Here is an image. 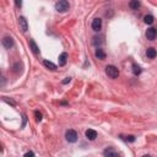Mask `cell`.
<instances>
[{
  "mask_svg": "<svg viewBox=\"0 0 157 157\" xmlns=\"http://www.w3.org/2000/svg\"><path fill=\"white\" fill-rule=\"evenodd\" d=\"M69 9H70V4L67 0H59L55 4V10L59 12H67Z\"/></svg>",
  "mask_w": 157,
  "mask_h": 157,
  "instance_id": "cell-1",
  "label": "cell"
},
{
  "mask_svg": "<svg viewBox=\"0 0 157 157\" xmlns=\"http://www.w3.org/2000/svg\"><path fill=\"white\" fill-rule=\"evenodd\" d=\"M106 74L110 78H117L119 76V70H118V68H115L114 65H108V67L106 68Z\"/></svg>",
  "mask_w": 157,
  "mask_h": 157,
  "instance_id": "cell-2",
  "label": "cell"
},
{
  "mask_svg": "<svg viewBox=\"0 0 157 157\" xmlns=\"http://www.w3.org/2000/svg\"><path fill=\"white\" fill-rule=\"evenodd\" d=\"M65 138H67V140L69 142H76L77 141V133L75 130L70 129L67 131V134H65Z\"/></svg>",
  "mask_w": 157,
  "mask_h": 157,
  "instance_id": "cell-3",
  "label": "cell"
},
{
  "mask_svg": "<svg viewBox=\"0 0 157 157\" xmlns=\"http://www.w3.org/2000/svg\"><path fill=\"white\" fill-rule=\"evenodd\" d=\"M3 45H4V48H6V49H11L15 45L12 37H9V36L4 37V38H3Z\"/></svg>",
  "mask_w": 157,
  "mask_h": 157,
  "instance_id": "cell-4",
  "label": "cell"
},
{
  "mask_svg": "<svg viewBox=\"0 0 157 157\" xmlns=\"http://www.w3.org/2000/svg\"><path fill=\"white\" fill-rule=\"evenodd\" d=\"M19 26H20V30H21L23 33L27 32L28 30V23H27V20L23 17V16H20L19 17Z\"/></svg>",
  "mask_w": 157,
  "mask_h": 157,
  "instance_id": "cell-5",
  "label": "cell"
},
{
  "mask_svg": "<svg viewBox=\"0 0 157 157\" xmlns=\"http://www.w3.org/2000/svg\"><path fill=\"white\" fill-rule=\"evenodd\" d=\"M156 36H157V30L154 27H150L148 30L146 31V38L148 41H154L156 38Z\"/></svg>",
  "mask_w": 157,
  "mask_h": 157,
  "instance_id": "cell-6",
  "label": "cell"
},
{
  "mask_svg": "<svg viewBox=\"0 0 157 157\" xmlns=\"http://www.w3.org/2000/svg\"><path fill=\"white\" fill-rule=\"evenodd\" d=\"M85 135H86V138H87L90 141H93V140L97 138V131L93 130V129H87V130H86V133H85Z\"/></svg>",
  "mask_w": 157,
  "mask_h": 157,
  "instance_id": "cell-7",
  "label": "cell"
},
{
  "mask_svg": "<svg viewBox=\"0 0 157 157\" xmlns=\"http://www.w3.org/2000/svg\"><path fill=\"white\" fill-rule=\"evenodd\" d=\"M101 28H102V20L101 19H94L92 21V30L98 32V31H101Z\"/></svg>",
  "mask_w": 157,
  "mask_h": 157,
  "instance_id": "cell-8",
  "label": "cell"
},
{
  "mask_svg": "<svg viewBox=\"0 0 157 157\" xmlns=\"http://www.w3.org/2000/svg\"><path fill=\"white\" fill-rule=\"evenodd\" d=\"M103 155L107 156V157H115V156H119V154L117 151L114 150V148L109 147V148H106L104 151H103Z\"/></svg>",
  "mask_w": 157,
  "mask_h": 157,
  "instance_id": "cell-9",
  "label": "cell"
},
{
  "mask_svg": "<svg viewBox=\"0 0 157 157\" xmlns=\"http://www.w3.org/2000/svg\"><path fill=\"white\" fill-rule=\"evenodd\" d=\"M58 61H59V67H64V65L67 64V61H68V53H61V54L59 55Z\"/></svg>",
  "mask_w": 157,
  "mask_h": 157,
  "instance_id": "cell-10",
  "label": "cell"
},
{
  "mask_svg": "<svg viewBox=\"0 0 157 157\" xmlns=\"http://www.w3.org/2000/svg\"><path fill=\"white\" fill-rule=\"evenodd\" d=\"M146 55L147 58H150V59H154V58H156L157 55V52H156V49L155 48H147V51H146Z\"/></svg>",
  "mask_w": 157,
  "mask_h": 157,
  "instance_id": "cell-11",
  "label": "cell"
},
{
  "mask_svg": "<svg viewBox=\"0 0 157 157\" xmlns=\"http://www.w3.org/2000/svg\"><path fill=\"white\" fill-rule=\"evenodd\" d=\"M30 47H31L32 52H33L35 54H39V48H38V45L36 44V42L33 39H30Z\"/></svg>",
  "mask_w": 157,
  "mask_h": 157,
  "instance_id": "cell-12",
  "label": "cell"
},
{
  "mask_svg": "<svg viewBox=\"0 0 157 157\" xmlns=\"http://www.w3.org/2000/svg\"><path fill=\"white\" fill-rule=\"evenodd\" d=\"M94 55H96V58H97V59H100V60L106 59V53L103 52V49H101V48L97 49L96 53H94Z\"/></svg>",
  "mask_w": 157,
  "mask_h": 157,
  "instance_id": "cell-13",
  "label": "cell"
},
{
  "mask_svg": "<svg viewBox=\"0 0 157 157\" xmlns=\"http://www.w3.org/2000/svg\"><path fill=\"white\" fill-rule=\"evenodd\" d=\"M140 0H130V3H129V6H130V9H133V10H138L139 7H140Z\"/></svg>",
  "mask_w": 157,
  "mask_h": 157,
  "instance_id": "cell-14",
  "label": "cell"
},
{
  "mask_svg": "<svg viewBox=\"0 0 157 157\" xmlns=\"http://www.w3.org/2000/svg\"><path fill=\"white\" fill-rule=\"evenodd\" d=\"M43 65L49 70H57V65L53 64L52 61H49V60H43Z\"/></svg>",
  "mask_w": 157,
  "mask_h": 157,
  "instance_id": "cell-15",
  "label": "cell"
},
{
  "mask_svg": "<svg viewBox=\"0 0 157 157\" xmlns=\"http://www.w3.org/2000/svg\"><path fill=\"white\" fill-rule=\"evenodd\" d=\"M120 139L124 140V141H126V142H134L135 141L134 135H120Z\"/></svg>",
  "mask_w": 157,
  "mask_h": 157,
  "instance_id": "cell-16",
  "label": "cell"
},
{
  "mask_svg": "<svg viewBox=\"0 0 157 157\" xmlns=\"http://www.w3.org/2000/svg\"><path fill=\"white\" fill-rule=\"evenodd\" d=\"M155 21V19H154V16L152 15H146L145 17H144V22H145L146 25H152Z\"/></svg>",
  "mask_w": 157,
  "mask_h": 157,
  "instance_id": "cell-17",
  "label": "cell"
},
{
  "mask_svg": "<svg viewBox=\"0 0 157 157\" xmlns=\"http://www.w3.org/2000/svg\"><path fill=\"white\" fill-rule=\"evenodd\" d=\"M141 68L139 67V65H136V64H134L133 65V73H134V75H140L141 74Z\"/></svg>",
  "mask_w": 157,
  "mask_h": 157,
  "instance_id": "cell-18",
  "label": "cell"
},
{
  "mask_svg": "<svg viewBox=\"0 0 157 157\" xmlns=\"http://www.w3.org/2000/svg\"><path fill=\"white\" fill-rule=\"evenodd\" d=\"M92 43L94 45H98V44H101L102 43V38L101 37H97V36H94L93 38H92Z\"/></svg>",
  "mask_w": 157,
  "mask_h": 157,
  "instance_id": "cell-19",
  "label": "cell"
},
{
  "mask_svg": "<svg viewBox=\"0 0 157 157\" xmlns=\"http://www.w3.org/2000/svg\"><path fill=\"white\" fill-rule=\"evenodd\" d=\"M35 115H36V119H37V122H41L42 120V114H41L38 110H36L35 112Z\"/></svg>",
  "mask_w": 157,
  "mask_h": 157,
  "instance_id": "cell-20",
  "label": "cell"
},
{
  "mask_svg": "<svg viewBox=\"0 0 157 157\" xmlns=\"http://www.w3.org/2000/svg\"><path fill=\"white\" fill-rule=\"evenodd\" d=\"M15 4H16V6H17V7H21L22 1H21V0H15Z\"/></svg>",
  "mask_w": 157,
  "mask_h": 157,
  "instance_id": "cell-21",
  "label": "cell"
},
{
  "mask_svg": "<svg viewBox=\"0 0 157 157\" xmlns=\"http://www.w3.org/2000/svg\"><path fill=\"white\" fill-rule=\"evenodd\" d=\"M4 101H5V102H7V103H11L12 106H15V102H14V101H11V100H7L6 97H4Z\"/></svg>",
  "mask_w": 157,
  "mask_h": 157,
  "instance_id": "cell-22",
  "label": "cell"
},
{
  "mask_svg": "<svg viewBox=\"0 0 157 157\" xmlns=\"http://www.w3.org/2000/svg\"><path fill=\"white\" fill-rule=\"evenodd\" d=\"M70 81H71V78H70V77H67L65 80H63V84H64V85H65V84H69Z\"/></svg>",
  "mask_w": 157,
  "mask_h": 157,
  "instance_id": "cell-23",
  "label": "cell"
},
{
  "mask_svg": "<svg viewBox=\"0 0 157 157\" xmlns=\"http://www.w3.org/2000/svg\"><path fill=\"white\" fill-rule=\"evenodd\" d=\"M25 156H26V157H27V156H35V154L30 151V152H26V154H25Z\"/></svg>",
  "mask_w": 157,
  "mask_h": 157,
  "instance_id": "cell-24",
  "label": "cell"
},
{
  "mask_svg": "<svg viewBox=\"0 0 157 157\" xmlns=\"http://www.w3.org/2000/svg\"><path fill=\"white\" fill-rule=\"evenodd\" d=\"M25 124H26V115H23V123H22V126H25Z\"/></svg>",
  "mask_w": 157,
  "mask_h": 157,
  "instance_id": "cell-25",
  "label": "cell"
}]
</instances>
